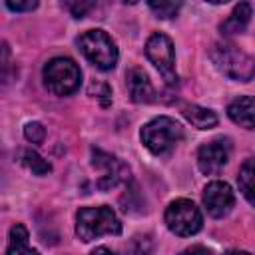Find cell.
Instances as JSON below:
<instances>
[{
	"label": "cell",
	"instance_id": "6da1fadb",
	"mask_svg": "<svg viewBox=\"0 0 255 255\" xmlns=\"http://www.w3.org/2000/svg\"><path fill=\"white\" fill-rule=\"evenodd\" d=\"M122 223L116 211L108 205L82 207L76 215V235L82 241H94L102 235H120Z\"/></svg>",
	"mask_w": 255,
	"mask_h": 255
},
{
	"label": "cell",
	"instance_id": "7a4b0ae2",
	"mask_svg": "<svg viewBox=\"0 0 255 255\" xmlns=\"http://www.w3.org/2000/svg\"><path fill=\"white\" fill-rule=\"evenodd\" d=\"M209 58L213 66L229 80L249 82L255 76V60L233 44H227V42L213 44L209 50Z\"/></svg>",
	"mask_w": 255,
	"mask_h": 255
},
{
	"label": "cell",
	"instance_id": "3957f363",
	"mask_svg": "<svg viewBox=\"0 0 255 255\" xmlns=\"http://www.w3.org/2000/svg\"><path fill=\"white\" fill-rule=\"evenodd\" d=\"M183 139V128L167 116L153 118L141 128V141L153 155H163Z\"/></svg>",
	"mask_w": 255,
	"mask_h": 255
},
{
	"label": "cell",
	"instance_id": "277c9868",
	"mask_svg": "<svg viewBox=\"0 0 255 255\" xmlns=\"http://www.w3.org/2000/svg\"><path fill=\"white\" fill-rule=\"evenodd\" d=\"M42 78L46 88L56 96H70L80 88L82 72L78 64L70 58H52L44 70Z\"/></svg>",
	"mask_w": 255,
	"mask_h": 255
},
{
	"label": "cell",
	"instance_id": "5b68a950",
	"mask_svg": "<svg viewBox=\"0 0 255 255\" xmlns=\"http://www.w3.org/2000/svg\"><path fill=\"white\" fill-rule=\"evenodd\" d=\"M80 52L100 70H112L118 64L116 42L104 30H88L78 38Z\"/></svg>",
	"mask_w": 255,
	"mask_h": 255
},
{
	"label": "cell",
	"instance_id": "8992f818",
	"mask_svg": "<svg viewBox=\"0 0 255 255\" xmlns=\"http://www.w3.org/2000/svg\"><path fill=\"white\" fill-rule=\"evenodd\" d=\"M165 225L169 227L171 233H175L179 237H189L201 229L203 217H201L199 207L193 201L175 199L165 209Z\"/></svg>",
	"mask_w": 255,
	"mask_h": 255
},
{
	"label": "cell",
	"instance_id": "52a82bcc",
	"mask_svg": "<svg viewBox=\"0 0 255 255\" xmlns=\"http://www.w3.org/2000/svg\"><path fill=\"white\" fill-rule=\"evenodd\" d=\"M145 56L147 60L159 70L163 80L169 86L177 84V72H175V54H173V42L161 34L153 32L145 42Z\"/></svg>",
	"mask_w": 255,
	"mask_h": 255
},
{
	"label": "cell",
	"instance_id": "ba28073f",
	"mask_svg": "<svg viewBox=\"0 0 255 255\" xmlns=\"http://www.w3.org/2000/svg\"><path fill=\"white\" fill-rule=\"evenodd\" d=\"M231 153V143L227 137H217L211 139L207 143H203L197 151V167L201 173L205 175H213L219 173L223 169V165L227 163Z\"/></svg>",
	"mask_w": 255,
	"mask_h": 255
},
{
	"label": "cell",
	"instance_id": "9c48e42d",
	"mask_svg": "<svg viewBox=\"0 0 255 255\" xmlns=\"http://www.w3.org/2000/svg\"><path fill=\"white\" fill-rule=\"evenodd\" d=\"M92 163H94V167L104 171L102 177L98 179V187L104 191L129 179V169L118 157H114L102 149H92Z\"/></svg>",
	"mask_w": 255,
	"mask_h": 255
},
{
	"label": "cell",
	"instance_id": "30bf717a",
	"mask_svg": "<svg viewBox=\"0 0 255 255\" xmlns=\"http://www.w3.org/2000/svg\"><path fill=\"white\" fill-rule=\"evenodd\" d=\"M235 203V195L229 183L225 181H211L203 189V205L211 217H223L231 211Z\"/></svg>",
	"mask_w": 255,
	"mask_h": 255
},
{
	"label": "cell",
	"instance_id": "8fae6325",
	"mask_svg": "<svg viewBox=\"0 0 255 255\" xmlns=\"http://www.w3.org/2000/svg\"><path fill=\"white\" fill-rule=\"evenodd\" d=\"M126 80H128V94L129 98L135 102V104H149L153 102V86L147 78V74L139 68H131L128 74H126Z\"/></svg>",
	"mask_w": 255,
	"mask_h": 255
},
{
	"label": "cell",
	"instance_id": "7c38bea8",
	"mask_svg": "<svg viewBox=\"0 0 255 255\" xmlns=\"http://www.w3.org/2000/svg\"><path fill=\"white\" fill-rule=\"evenodd\" d=\"M227 114H229L231 122H235L237 126H241L245 129H255V98L253 96L235 98L229 104Z\"/></svg>",
	"mask_w": 255,
	"mask_h": 255
},
{
	"label": "cell",
	"instance_id": "4fadbf2b",
	"mask_svg": "<svg viewBox=\"0 0 255 255\" xmlns=\"http://www.w3.org/2000/svg\"><path fill=\"white\" fill-rule=\"evenodd\" d=\"M251 6L247 4V2H239L233 10H231V14H229V18L219 26V30H221V34L223 36H235V34H241V32H245V28H247V24H249V20H251Z\"/></svg>",
	"mask_w": 255,
	"mask_h": 255
},
{
	"label": "cell",
	"instance_id": "5bb4252c",
	"mask_svg": "<svg viewBox=\"0 0 255 255\" xmlns=\"http://www.w3.org/2000/svg\"><path fill=\"white\" fill-rule=\"evenodd\" d=\"M185 120L195 126L197 129H211L217 126V116L215 112H211L209 108H201V106H195V104H187L181 108Z\"/></svg>",
	"mask_w": 255,
	"mask_h": 255
},
{
	"label": "cell",
	"instance_id": "9a60e30c",
	"mask_svg": "<svg viewBox=\"0 0 255 255\" xmlns=\"http://www.w3.org/2000/svg\"><path fill=\"white\" fill-rule=\"evenodd\" d=\"M30 235L28 229L22 223H16L10 229V243L6 249V255H36L38 251L34 247H30Z\"/></svg>",
	"mask_w": 255,
	"mask_h": 255
},
{
	"label": "cell",
	"instance_id": "2e32d148",
	"mask_svg": "<svg viewBox=\"0 0 255 255\" xmlns=\"http://www.w3.org/2000/svg\"><path fill=\"white\" fill-rule=\"evenodd\" d=\"M237 183L245 199L255 205V157H249L247 161H243L237 175Z\"/></svg>",
	"mask_w": 255,
	"mask_h": 255
},
{
	"label": "cell",
	"instance_id": "e0dca14e",
	"mask_svg": "<svg viewBox=\"0 0 255 255\" xmlns=\"http://www.w3.org/2000/svg\"><path fill=\"white\" fill-rule=\"evenodd\" d=\"M20 161H22L32 173H36V175H46V173L52 171V165H50L38 151H34V149H22V151H20Z\"/></svg>",
	"mask_w": 255,
	"mask_h": 255
},
{
	"label": "cell",
	"instance_id": "ac0fdd59",
	"mask_svg": "<svg viewBox=\"0 0 255 255\" xmlns=\"http://www.w3.org/2000/svg\"><path fill=\"white\" fill-rule=\"evenodd\" d=\"M181 4H183V0H147L149 10H151L157 18H163V20L173 18V16L179 12Z\"/></svg>",
	"mask_w": 255,
	"mask_h": 255
},
{
	"label": "cell",
	"instance_id": "d6986e66",
	"mask_svg": "<svg viewBox=\"0 0 255 255\" xmlns=\"http://www.w3.org/2000/svg\"><path fill=\"white\" fill-rule=\"evenodd\" d=\"M94 0H62V6L74 16V18H82L86 16V12L92 8Z\"/></svg>",
	"mask_w": 255,
	"mask_h": 255
},
{
	"label": "cell",
	"instance_id": "ffe728a7",
	"mask_svg": "<svg viewBox=\"0 0 255 255\" xmlns=\"http://www.w3.org/2000/svg\"><path fill=\"white\" fill-rule=\"evenodd\" d=\"M24 137L30 143H42L44 137H46V129H44V126L40 122H30L24 128Z\"/></svg>",
	"mask_w": 255,
	"mask_h": 255
},
{
	"label": "cell",
	"instance_id": "44dd1931",
	"mask_svg": "<svg viewBox=\"0 0 255 255\" xmlns=\"http://www.w3.org/2000/svg\"><path fill=\"white\" fill-rule=\"evenodd\" d=\"M90 96H94V98H98L100 102H102V106H110L112 104V90L106 86V84H100V82H94L92 86H90Z\"/></svg>",
	"mask_w": 255,
	"mask_h": 255
},
{
	"label": "cell",
	"instance_id": "7402d4cb",
	"mask_svg": "<svg viewBox=\"0 0 255 255\" xmlns=\"http://www.w3.org/2000/svg\"><path fill=\"white\" fill-rule=\"evenodd\" d=\"M4 2L12 12H30L38 6L40 0H4Z\"/></svg>",
	"mask_w": 255,
	"mask_h": 255
},
{
	"label": "cell",
	"instance_id": "603a6c76",
	"mask_svg": "<svg viewBox=\"0 0 255 255\" xmlns=\"http://www.w3.org/2000/svg\"><path fill=\"white\" fill-rule=\"evenodd\" d=\"M94 253H110V249L108 247H96Z\"/></svg>",
	"mask_w": 255,
	"mask_h": 255
},
{
	"label": "cell",
	"instance_id": "cb8c5ba5",
	"mask_svg": "<svg viewBox=\"0 0 255 255\" xmlns=\"http://www.w3.org/2000/svg\"><path fill=\"white\" fill-rule=\"evenodd\" d=\"M205 2H211V4H223V2H227V0H205Z\"/></svg>",
	"mask_w": 255,
	"mask_h": 255
},
{
	"label": "cell",
	"instance_id": "d4e9b609",
	"mask_svg": "<svg viewBox=\"0 0 255 255\" xmlns=\"http://www.w3.org/2000/svg\"><path fill=\"white\" fill-rule=\"evenodd\" d=\"M124 2H129V4H135L137 0H124Z\"/></svg>",
	"mask_w": 255,
	"mask_h": 255
}]
</instances>
